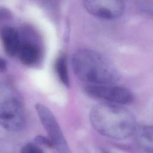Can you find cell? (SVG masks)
Wrapping results in <instances>:
<instances>
[{"mask_svg": "<svg viewBox=\"0 0 153 153\" xmlns=\"http://www.w3.org/2000/svg\"><path fill=\"white\" fill-rule=\"evenodd\" d=\"M17 54L22 63L30 66L37 62L39 58L40 52L36 45L25 41L20 43Z\"/></svg>", "mask_w": 153, "mask_h": 153, "instance_id": "ba28073f", "label": "cell"}, {"mask_svg": "<svg viewBox=\"0 0 153 153\" xmlns=\"http://www.w3.org/2000/svg\"><path fill=\"white\" fill-rule=\"evenodd\" d=\"M25 114L23 106L16 97L0 102V126L11 131L20 130L25 124Z\"/></svg>", "mask_w": 153, "mask_h": 153, "instance_id": "277c9868", "label": "cell"}, {"mask_svg": "<svg viewBox=\"0 0 153 153\" xmlns=\"http://www.w3.org/2000/svg\"><path fill=\"white\" fill-rule=\"evenodd\" d=\"M0 38L7 54L16 56L21 43L18 31L12 27L4 26L0 29Z\"/></svg>", "mask_w": 153, "mask_h": 153, "instance_id": "52a82bcc", "label": "cell"}, {"mask_svg": "<svg viewBox=\"0 0 153 153\" xmlns=\"http://www.w3.org/2000/svg\"><path fill=\"white\" fill-rule=\"evenodd\" d=\"M72 66L78 78L88 84H114L120 79L115 66L92 50H77L72 56Z\"/></svg>", "mask_w": 153, "mask_h": 153, "instance_id": "7a4b0ae2", "label": "cell"}, {"mask_svg": "<svg viewBox=\"0 0 153 153\" xmlns=\"http://www.w3.org/2000/svg\"><path fill=\"white\" fill-rule=\"evenodd\" d=\"M112 84H88L86 92L91 96L106 103L124 105L133 100L132 93L127 88Z\"/></svg>", "mask_w": 153, "mask_h": 153, "instance_id": "5b68a950", "label": "cell"}, {"mask_svg": "<svg viewBox=\"0 0 153 153\" xmlns=\"http://www.w3.org/2000/svg\"><path fill=\"white\" fill-rule=\"evenodd\" d=\"M138 146L143 150L152 152V127L151 126H140L136 127L133 134Z\"/></svg>", "mask_w": 153, "mask_h": 153, "instance_id": "9c48e42d", "label": "cell"}, {"mask_svg": "<svg viewBox=\"0 0 153 153\" xmlns=\"http://www.w3.org/2000/svg\"><path fill=\"white\" fill-rule=\"evenodd\" d=\"M22 153H41L43 152V150L40 148L36 143H29L25 145L22 150Z\"/></svg>", "mask_w": 153, "mask_h": 153, "instance_id": "8fae6325", "label": "cell"}, {"mask_svg": "<svg viewBox=\"0 0 153 153\" xmlns=\"http://www.w3.org/2000/svg\"><path fill=\"white\" fill-rule=\"evenodd\" d=\"M83 4L92 15L108 20L120 17L125 9L123 0H83Z\"/></svg>", "mask_w": 153, "mask_h": 153, "instance_id": "8992f818", "label": "cell"}, {"mask_svg": "<svg viewBox=\"0 0 153 153\" xmlns=\"http://www.w3.org/2000/svg\"><path fill=\"white\" fill-rule=\"evenodd\" d=\"M36 143L39 145H45L48 148H54L53 144L51 140L50 139H47V137H45L42 136H37L35 139Z\"/></svg>", "mask_w": 153, "mask_h": 153, "instance_id": "7c38bea8", "label": "cell"}, {"mask_svg": "<svg viewBox=\"0 0 153 153\" xmlns=\"http://www.w3.org/2000/svg\"><path fill=\"white\" fill-rule=\"evenodd\" d=\"M11 17L10 12L4 7H0V23L2 22Z\"/></svg>", "mask_w": 153, "mask_h": 153, "instance_id": "4fadbf2b", "label": "cell"}, {"mask_svg": "<svg viewBox=\"0 0 153 153\" xmlns=\"http://www.w3.org/2000/svg\"><path fill=\"white\" fill-rule=\"evenodd\" d=\"M35 109L54 148L59 152H69L71 151L67 141L51 111L46 106L39 103L36 104Z\"/></svg>", "mask_w": 153, "mask_h": 153, "instance_id": "3957f363", "label": "cell"}, {"mask_svg": "<svg viewBox=\"0 0 153 153\" xmlns=\"http://www.w3.org/2000/svg\"><path fill=\"white\" fill-rule=\"evenodd\" d=\"M7 68V62L0 57V71L2 72Z\"/></svg>", "mask_w": 153, "mask_h": 153, "instance_id": "5bb4252c", "label": "cell"}, {"mask_svg": "<svg viewBox=\"0 0 153 153\" xmlns=\"http://www.w3.org/2000/svg\"><path fill=\"white\" fill-rule=\"evenodd\" d=\"M89 119L95 130L114 139L129 137L136 127L133 114L118 104L104 102L94 106L90 110Z\"/></svg>", "mask_w": 153, "mask_h": 153, "instance_id": "6da1fadb", "label": "cell"}, {"mask_svg": "<svg viewBox=\"0 0 153 153\" xmlns=\"http://www.w3.org/2000/svg\"><path fill=\"white\" fill-rule=\"evenodd\" d=\"M66 56L62 53L56 59L55 62V70L60 81L67 88L70 87L69 78L67 68Z\"/></svg>", "mask_w": 153, "mask_h": 153, "instance_id": "30bf717a", "label": "cell"}]
</instances>
